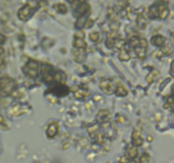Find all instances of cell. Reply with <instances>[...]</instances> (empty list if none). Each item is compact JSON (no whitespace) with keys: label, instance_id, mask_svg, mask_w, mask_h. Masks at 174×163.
Wrapping results in <instances>:
<instances>
[{"label":"cell","instance_id":"6da1fadb","mask_svg":"<svg viewBox=\"0 0 174 163\" xmlns=\"http://www.w3.org/2000/svg\"><path fill=\"white\" fill-rule=\"evenodd\" d=\"M36 8V6H32L31 5V3L27 4V5H25L24 7H22L21 9L19 10V18L21 19V21H27L32 15V14L34 13Z\"/></svg>","mask_w":174,"mask_h":163},{"label":"cell","instance_id":"7a4b0ae2","mask_svg":"<svg viewBox=\"0 0 174 163\" xmlns=\"http://www.w3.org/2000/svg\"><path fill=\"white\" fill-rule=\"evenodd\" d=\"M37 67H38V65L37 62L31 61L25 66L24 72L27 73V76H29L31 78H34L37 77Z\"/></svg>","mask_w":174,"mask_h":163},{"label":"cell","instance_id":"3957f363","mask_svg":"<svg viewBox=\"0 0 174 163\" xmlns=\"http://www.w3.org/2000/svg\"><path fill=\"white\" fill-rule=\"evenodd\" d=\"M99 86L101 88V89L108 94H111L114 92V84L111 81H108V80L102 81L100 82Z\"/></svg>","mask_w":174,"mask_h":163},{"label":"cell","instance_id":"277c9868","mask_svg":"<svg viewBox=\"0 0 174 163\" xmlns=\"http://www.w3.org/2000/svg\"><path fill=\"white\" fill-rule=\"evenodd\" d=\"M89 9V6L88 4H86V3H82L78 7H77V9L76 10V14H77L78 15H83L85 14L88 12V10Z\"/></svg>","mask_w":174,"mask_h":163},{"label":"cell","instance_id":"5b68a950","mask_svg":"<svg viewBox=\"0 0 174 163\" xmlns=\"http://www.w3.org/2000/svg\"><path fill=\"white\" fill-rule=\"evenodd\" d=\"M166 38L161 35H156V36L153 37L151 38L152 44L156 46H161L164 43H165Z\"/></svg>","mask_w":174,"mask_h":163},{"label":"cell","instance_id":"8992f818","mask_svg":"<svg viewBox=\"0 0 174 163\" xmlns=\"http://www.w3.org/2000/svg\"><path fill=\"white\" fill-rule=\"evenodd\" d=\"M111 117V115L109 113L108 110H101L98 114V120L101 122H107L108 120Z\"/></svg>","mask_w":174,"mask_h":163},{"label":"cell","instance_id":"52a82bcc","mask_svg":"<svg viewBox=\"0 0 174 163\" xmlns=\"http://www.w3.org/2000/svg\"><path fill=\"white\" fill-rule=\"evenodd\" d=\"M149 14L151 18H157L159 16V8L156 5H153L150 7V11H149Z\"/></svg>","mask_w":174,"mask_h":163},{"label":"cell","instance_id":"ba28073f","mask_svg":"<svg viewBox=\"0 0 174 163\" xmlns=\"http://www.w3.org/2000/svg\"><path fill=\"white\" fill-rule=\"evenodd\" d=\"M142 142H143L142 138L138 134V132L136 130L133 134V144L135 145H140L142 144Z\"/></svg>","mask_w":174,"mask_h":163},{"label":"cell","instance_id":"9c48e42d","mask_svg":"<svg viewBox=\"0 0 174 163\" xmlns=\"http://www.w3.org/2000/svg\"><path fill=\"white\" fill-rule=\"evenodd\" d=\"M86 22H87V16L85 14H83L78 19V21H77V22L76 24V27L77 28H82V27L86 26Z\"/></svg>","mask_w":174,"mask_h":163},{"label":"cell","instance_id":"30bf717a","mask_svg":"<svg viewBox=\"0 0 174 163\" xmlns=\"http://www.w3.org/2000/svg\"><path fill=\"white\" fill-rule=\"evenodd\" d=\"M74 46L76 48H78V49H80V48L84 49V48H86L87 44H86V43H85L84 41L82 40L81 38H76V40L74 41Z\"/></svg>","mask_w":174,"mask_h":163},{"label":"cell","instance_id":"8fae6325","mask_svg":"<svg viewBox=\"0 0 174 163\" xmlns=\"http://www.w3.org/2000/svg\"><path fill=\"white\" fill-rule=\"evenodd\" d=\"M116 93L117 95H121V96H125L127 94V91L122 85H118Z\"/></svg>","mask_w":174,"mask_h":163},{"label":"cell","instance_id":"7c38bea8","mask_svg":"<svg viewBox=\"0 0 174 163\" xmlns=\"http://www.w3.org/2000/svg\"><path fill=\"white\" fill-rule=\"evenodd\" d=\"M147 24V21L146 19L143 17V15H139L138 17V25L141 28H145Z\"/></svg>","mask_w":174,"mask_h":163},{"label":"cell","instance_id":"4fadbf2b","mask_svg":"<svg viewBox=\"0 0 174 163\" xmlns=\"http://www.w3.org/2000/svg\"><path fill=\"white\" fill-rule=\"evenodd\" d=\"M119 58H120L122 61H126V60H128V59H129L130 56L128 53H127L125 50H122L121 51L120 54H119Z\"/></svg>","mask_w":174,"mask_h":163},{"label":"cell","instance_id":"5bb4252c","mask_svg":"<svg viewBox=\"0 0 174 163\" xmlns=\"http://www.w3.org/2000/svg\"><path fill=\"white\" fill-rule=\"evenodd\" d=\"M57 133V127L55 125H50L49 127V129H48V131H47V133H48V135L49 136H54L55 133Z\"/></svg>","mask_w":174,"mask_h":163},{"label":"cell","instance_id":"9a60e30c","mask_svg":"<svg viewBox=\"0 0 174 163\" xmlns=\"http://www.w3.org/2000/svg\"><path fill=\"white\" fill-rule=\"evenodd\" d=\"M139 42H140V39L138 38V37H134L131 38L130 43H131V46H133L134 48H138L139 46Z\"/></svg>","mask_w":174,"mask_h":163},{"label":"cell","instance_id":"2e32d148","mask_svg":"<svg viewBox=\"0 0 174 163\" xmlns=\"http://www.w3.org/2000/svg\"><path fill=\"white\" fill-rule=\"evenodd\" d=\"M57 6H58V8H57V11H58L59 13H60V14L66 13L67 8L66 5H63V4H59Z\"/></svg>","mask_w":174,"mask_h":163},{"label":"cell","instance_id":"e0dca14e","mask_svg":"<svg viewBox=\"0 0 174 163\" xmlns=\"http://www.w3.org/2000/svg\"><path fill=\"white\" fill-rule=\"evenodd\" d=\"M99 38V34L98 32H94V33H91L90 34V39L91 40L94 41V42H97Z\"/></svg>","mask_w":174,"mask_h":163},{"label":"cell","instance_id":"ac0fdd59","mask_svg":"<svg viewBox=\"0 0 174 163\" xmlns=\"http://www.w3.org/2000/svg\"><path fill=\"white\" fill-rule=\"evenodd\" d=\"M129 154L132 157H135L137 155V154H138V151H137V149H135V148H132V149H129Z\"/></svg>","mask_w":174,"mask_h":163},{"label":"cell","instance_id":"d6986e66","mask_svg":"<svg viewBox=\"0 0 174 163\" xmlns=\"http://www.w3.org/2000/svg\"><path fill=\"white\" fill-rule=\"evenodd\" d=\"M5 37L2 36V35H0V43H4V42H5Z\"/></svg>","mask_w":174,"mask_h":163}]
</instances>
